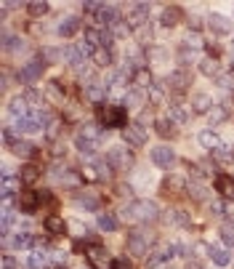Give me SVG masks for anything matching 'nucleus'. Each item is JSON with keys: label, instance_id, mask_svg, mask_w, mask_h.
I'll return each mask as SVG.
<instances>
[{"label": "nucleus", "instance_id": "f257e3e1", "mask_svg": "<svg viewBox=\"0 0 234 269\" xmlns=\"http://www.w3.org/2000/svg\"><path fill=\"white\" fill-rule=\"evenodd\" d=\"M160 216V208L152 200H136L128 208H123V219L128 221H155Z\"/></svg>", "mask_w": 234, "mask_h": 269}, {"label": "nucleus", "instance_id": "f03ea898", "mask_svg": "<svg viewBox=\"0 0 234 269\" xmlns=\"http://www.w3.org/2000/svg\"><path fill=\"white\" fill-rule=\"evenodd\" d=\"M155 243V234L152 232H144V230H136L128 234V250L136 256H144L149 250V245Z\"/></svg>", "mask_w": 234, "mask_h": 269}, {"label": "nucleus", "instance_id": "7ed1b4c3", "mask_svg": "<svg viewBox=\"0 0 234 269\" xmlns=\"http://www.w3.org/2000/svg\"><path fill=\"white\" fill-rule=\"evenodd\" d=\"M99 120H101L104 128H120V125L125 123V110H123V107H115V104L101 107V110H99Z\"/></svg>", "mask_w": 234, "mask_h": 269}, {"label": "nucleus", "instance_id": "20e7f679", "mask_svg": "<svg viewBox=\"0 0 234 269\" xmlns=\"http://www.w3.org/2000/svg\"><path fill=\"white\" fill-rule=\"evenodd\" d=\"M107 160H109L117 171H125V168H130V165H133V154L125 150V147H112L109 154H107Z\"/></svg>", "mask_w": 234, "mask_h": 269}, {"label": "nucleus", "instance_id": "39448f33", "mask_svg": "<svg viewBox=\"0 0 234 269\" xmlns=\"http://www.w3.org/2000/svg\"><path fill=\"white\" fill-rule=\"evenodd\" d=\"M85 256H88V264L93 269H107V267H109V253H107L101 245H88Z\"/></svg>", "mask_w": 234, "mask_h": 269}, {"label": "nucleus", "instance_id": "423d86ee", "mask_svg": "<svg viewBox=\"0 0 234 269\" xmlns=\"http://www.w3.org/2000/svg\"><path fill=\"white\" fill-rule=\"evenodd\" d=\"M40 72H43V61L32 59V61H27V64L19 70V80H21V83H35V80L40 77Z\"/></svg>", "mask_w": 234, "mask_h": 269}, {"label": "nucleus", "instance_id": "0eeeda50", "mask_svg": "<svg viewBox=\"0 0 234 269\" xmlns=\"http://www.w3.org/2000/svg\"><path fill=\"white\" fill-rule=\"evenodd\" d=\"M152 160H155L160 168H168V165L176 163V152L170 150L168 144H160V147H155V150H152Z\"/></svg>", "mask_w": 234, "mask_h": 269}, {"label": "nucleus", "instance_id": "6e6552de", "mask_svg": "<svg viewBox=\"0 0 234 269\" xmlns=\"http://www.w3.org/2000/svg\"><path fill=\"white\" fill-rule=\"evenodd\" d=\"M123 141L130 147H144L146 144V134L139 128V125H130V128H123Z\"/></svg>", "mask_w": 234, "mask_h": 269}, {"label": "nucleus", "instance_id": "1a4fd4ad", "mask_svg": "<svg viewBox=\"0 0 234 269\" xmlns=\"http://www.w3.org/2000/svg\"><path fill=\"white\" fill-rule=\"evenodd\" d=\"M208 27L216 32V35H226V32H232V21L226 19V16H221V14H210L208 16Z\"/></svg>", "mask_w": 234, "mask_h": 269}, {"label": "nucleus", "instance_id": "9d476101", "mask_svg": "<svg viewBox=\"0 0 234 269\" xmlns=\"http://www.w3.org/2000/svg\"><path fill=\"white\" fill-rule=\"evenodd\" d=\"M37 203H40V192H32V190L19 192V208L24 211V213H32V211L37 208Z\"/></svg>", "mask_w": 234, "mask_h": 269}, {"label": "nucleus", "instance_id": "9b49d317", "mask_svg": "<svg viewBox=\"0 0 234 269\" xmlns=\"http://www.w3.org/2000/svg\"><path fill=\"white\" fill-rule=\"evenodd\" d=\"M83 91H85V96L93 99V101H99V99H104V96H107V85L96 83V80H88V83L83 85Z\"/></svg>", "mask_w": 234, "mask_h": 269}, {"label": "nucleus", "instance_id": "f8f14e48", "mask_svg": "<svg viewBox=\"0 0 234 269\" xmlns=\"http://www.w3.org/2000/svg\"><path fill=\"white\" fill-rule=\"evenodd\" d=\"M216 190L221 192V197L234 200V179L232 176H218V179H216Z\"/></svg>", "mask_w": 234, "mask_h": 269}, {"label": "nucleus", "instance_id": "ddd939ff", "mask_svg": "<svg viewBox=\"0 0 234 269\" xmlns=\"http://www.w3.org/2000/svg\"><path fill=\"white\" fill-rule=\"evenodd\" d=\"M77 30H80V19H77V16H67V19L59 24V35L61 38H72Z\"/></svg>", "mask_w": 234, "mask_h": 269}, {"label": "nucleus", "instance_id": "4468645a", "mask_svg": "<svg viewBox=\"0 0 234 269\" xmlns=\"http://www.w3.org/2000/svg\"><path fill=\"white\" fill-rule=\"evenodd\" d=\"M173 253H176V250H173V245H170V248L157 250V253H152L149 259H146V267H149V269H155V267H160V264H162V261H168Z\"/></svg>", "mask_w": 234, "mask_h": 269}, {"label": "nucleus", "instance_id": "2eb2a0df", "mask_svg": "<svg viewBox=\"0 0 234 269\" xmlns=\"http://www.w3.org/2000/svg\"><path fill=\"white\" fill-rule=\"evenodd\" d=\"M210 259H213L216 261V264H218V267H226V264H229V261H232V256H229V250H224V248H221V245H210Z\"/></svg>", "mask_w": 234, "mask_h": 269}, {"label": "nucleus", "instance_id": "dca6fc26", "mask_svg": "<svg viewBox=\"0 0 234 269\" xmlns=\"http://www.w3.org/2000/svg\"><path fill=\"white\" fill-rule=\"evenodd\" d=\"M199 144H202V147H208V150H213V152L224 147V144H221V139L213 134V131H202V134H199Z\"/></svg>", "mask_w": 234, "mask_h": 269}, {"label": "nucleus", "instance_id": "f3484780", "mask_svg": "<svg viewBox=\"0 0 234 269\" xmlns=\"http://www.w3.org/2000/svg\"><path fill=\"white\" fill-rule=\"evenodd\" d=\"M45 230H48L51 234H64L67 232V221L59 219V216H48V219H45Z\"/></svg>", "mask_w": 234, "mask_h": 269}, {"label": "nucleus", "instance_id": "a211bd4d", "mask_svg": "<svg viewBox=\"0 0 234 269\" xmlns=\"http://www.w3.org/2000/svg\"><path fill=\"white\" fill-rule=\"evenodd\" d=\"M146 16H149V5H136V8L130 11V24H133V27H144Z\"/></svg>", "mask_w": 234, "mask_h": 269}, {"label": "nucleus", "instance_id": "6ab92c4d", "mask_svg": "<svg viewBox=\"0 0 234 269\" xmlns=\"http://www.w3.org/2000/svg\"><path fill=\"white\" fill-rule=\"evenodd\" d=\"M168 85L173 91H184L189 85V75L186 72H173V75H168Z\"/></svg>", "mask_w": 234, "mask_h": 269}, {"label": "nucleus", "instance_id": "aec40b11", "mask_svg": "<svg viewBox=\"0 0 234 269\" xmlns=\"http://www.w3.org/2000/svg\"><path fill=\"white\" fill-rule=\"evenodd\" d=\"M192 107H195L197 112H210V110H213V101H210L208 94H195V99H192Z\"/></svg>", "mask_w": 234, "mask_h": 269}, {"label": "nucleus", "instance_id": "412c9836", "mask_svg": "<svg viewBox=\"0 0 234 269\" xmlns=\"http://www.w3.org/2000/svg\"><path fill=\"white\" fill-rule=\"evenodd\" d=\"M77 205H83V208H99V194H93V192H80L77 194Z\"/></svg>", "mask_w": 234, "mask_h": 269}, {"label": "nucleus", "instance_id": "4be33fe9", "mask_svg": "<svg viewBox=\"0 0 234 269\" xmlns=\"http://www.w3.org/2000/svg\"><path fill=\"white\" fill-rule=\"evenodd\" d=\"M181 19V11L179 8H165L162 11V27H176Z\"/></svg>", "mask_w": 234, "mask_h": 269}, {"label": "nucleus", "instance_id": "5701e85b", "mask_svg": "<svg viewBox=\"0 0 234 269\" xmlns=\"http://www.w3.org/2000/svg\"><path fill=\"white\" fill-rule=\"evenodd\" d=\"M99 230L115 232V230H117V219H115L112 213H99Z\"/></svg>", "mask_w": 234, "mask_h": 269}, {"label": "nucleus", "instance_id": "b1692460", "mask_svg": "<svg viewBox=\"0 0 234 269\" xmlns=\"http://www.w3.org/2000/svg\"><path fill=\"white\" fill-rule=\"evenodd\" d=\"M37 176H40V171L35 168V165H24V168H21V173H19V179L24 181V184H35Z\"/></svg>", "mask_w": 234, "mask_h": 269}, {"label": "nucleus", "instance_id": "393cba45", "mask_svg": "<svg viewBox=\"0 0 234 269\" xmlns=\"http://www.w3.org/2000/svg\"><path fill=\"white\" fill-rule=\"evenodd\" d=\"M186 190V184H184V181H181L179 179V176H170V179L168 181H165V194H179V192H184Z\"/></svg>", "mask_w": 234, "mask_h": 269}, {"label": "nucleus", "instance_id": "a878e982", "mask_svg": "<svg viewBox=\"0 0 234 269\" xmlns=\"http://www.w3.org/2000/svg\"><path fill=\"white\" fill-rule=\"evenodd\" d=\"M32 243H35V240H32V234H30V232H19V234L14 237V248H16V250H24V248H30Z\"/></svg>", "mask_w": 234, "mask_h": 269}, {"label": "nucleus", "instance_id": "bb28decb", "mask_svg": "<svg viewBox=\"0 0 234 269\" xmlns=\"http://www.w3.org/2000/svg\"><path fill=\"white\" fill-rule=\"evenodd\" d=\"M133 85L139 91H146L149 88V75H146V70H136L133 72Z\"/></svg>", "mask_w": 234, "mask_h": 269}, {"label": "nucleus", "instance_id": "cd10ccee", "mask_svg": "<svg viewBox=\"0 0 234 269\" xmlns=\"http://www.w3.org/2000/svg\"><path fill=\"white\" fill-rule=\"evenodd\" d=\"M170 117H173L176 123H186V120H189V112H186V107L176 104V107H170Z\"/></svg>", "mask_w": 234, "mask_h": 269}, {"label": "nucleus", "instance_id": "c85d7f7f", "mask_svg": "<svg viewBox=\"0 0 234 269\" xmlns=\"http://www.w3.org/2000/svg\"><path fill=\"white\" fill-rule=\"evenodd\" d=\"M14 152L21 154V157H30V154L35 152V147H32L30 141H14Z\"/></svg>", "mask_w": 234, "mask_h": 269}, {"label": "nucleus", "instance_id": "c756f323", "mask_svg": "<svg viewBox=\"0 0 234 269\" xmlns=\"http://www.w3.org/2000/svg\"><path fill=\"white\" fill-rule=\"evenodd\" d=\"M199 70H202V75H218V61L216 59H202Z\"/></svg>", "mask_w": 234, "mask_h": 269}, {"label": "nucleus", "instance_id": "7c9ffc66", "mask_svg": "<svg viewBox=\"0 0 234 269\" xmlns=\"http://www.w3.org/2000/svg\"><path fill=\"white\" fill-rule=\"evenodd\" d=\"M43 264H45V253H43V250H35V253L27 259V267H30V269H40Z\"/></svg>", "mask_w": 234, "mask_h": 269}, {"label": "nucleus", "instance_id": "2f4dec72", "mask_svg": "<svg viewBox=\"0 0 234 269\" xmlns=\"http://www.w3.org/2000/svg\"><path fill=\"white\" fill-rule=\"evenodd\" d=\"M208 117H210V123H221V120H226V104L213 107V110L208 112Z\"/></svg>", "mask_w": 234, "mask_h": 269}, {"label": "nucleus", "instance_id": "473e14b6", "mask_svg": "<svg viewBox=\"0 0 234 269\" xmlns=\"http://www.w3.org/2000/svg\"><path fill=\"white\" fill-rule=\"evenodd\" d=\"M213 157L218 160V163H232V160H234V150H226V147H221V150L213 152Z\"/></svg>", "mask_w": 234, "mask_h": 269}, {"label": "nucleus", "instance_id": "72a5a7b5", "mask_svg": "<svg viewBox=\"0 0 234 269\" xmlns=\"http://www.w3.org/2000/svg\"><path fill=\"white\" fill-rule=\"evenodd\" d=\"M16 187H19V181H14L11 176H3V197H5V200H8L11 194H14Z\"/></svg>", "mask_w": 234, "mask_h": 269}, {"label": "nucleus", "instance_id": "f704fd0d", "mask_svg": "<svg viewBox=\"0 0 234 269\" xmlns=\"http://www.w3.org/2000/svg\"><path fill=\"white\" fill-rule=\"evenodd\" d=\"M157 134L160 136H173V120H157Z\"/></svg>", "mask_w": 234, "mask_h": 269}, {"label": "nucleus", "instance_id": "c9c22d12", "mask_svg": "<svg viewBox=\"0 0 234 269\" xmlns=\"http://www.w3.org/2000/svg\"><path fill=\"white\" fill-rule=\"evenodd\" d=\"M96 61H99L101 67H109L112 64V54L107 48H99V51H96Z\"/></svg>", "mask_w": 234, "mask_h": 269}, {"label": "nucleus", "instance_id": "e433bc0d", "mask_svg": "<svg viewBox=\"0 0 234 269\" xmlns=\"http://www.w3.org/2000/svg\"><path fill=\"white\" fill-rule=\"evenodd\" d=\"M162 96H165V88H162V85H149V99L155 101V104H160V101H162Z\"/></svg>", "mask_w": 234, "mask_h": 269}, {"label": "nucleus", "instance_id": "4c0bfd02", "mask_svg": "<svg viewBox=\"0 0 234 269\" xmlns=\"http://www.w3.org/2000/svg\"><path fill=\"white\" fill-rule=\"evenodd\" d=\"M61 184H64V187H77L80 184V176L75 173V171H67L64 179H61Z\"/></svg>", "mask_w": 234, "mask_h": 269}, {"label": "nucleus", "instance_id": "58836bf2", "mask_svg": "<svg viewBox=\"0 0 234 269\" xmlns=\"http://www.w3.org/2000/svg\"><path fill=\"white\" fill-rule=\"evenodd\" d=\"M45 11H48V3H43V0H40V3H37V0H35V3H30V14L32 16H43Z\"/></svg>", "mask_w": 234, "mask_h": 269}, {"label": "nucleus", "instance_id": "ea45409f", "mask_svg": "<svg viewBox=\"0 0 234 269\" xmlns=\"http://www.w3.org/2000/svg\"><path fill=\"white\" fill-rule=\"evenodd\" d=\"M125 104H130V107H139V104H141V91L136 88V91H130V94H125Z\"/></svg>", "mask_w": 234, "mask_h": 269}, {"label": "nucleus", "instance_id": "a19ab883", "mask_svg": "<svg viewBox=\"0 0 234 269\" xmlns=\"http://www.w3.org/2000/svg\"><path fill=\"white\" fill-rule=\"evenodd\" d=\"M85 40H88V45H90V48H96V45H101V32L88 30V32H85Z\"/></svg>", "mask_w": 234, "mask_h": 269}, {"label": "nucleus", "instance_id": "79ce46f5", "mask_svg": "<svg viewBox=\"0 0 234 269\" xmlns=\"http://www.w3.org/2000/svg\"><path fill=\"white\" fill-rule=\"evenodd\" d=\"M186 192H189L195 200H202L205 197V187L202 184H189V187H186Z\"/></svg>", "mask_w": 234, "mask_h": 269}, {"label": "nucleus", "instance_id": "37998d69", "mask_svg": "<svg viewBox=\"0 0 234 269\" xmlns=\"http://www.w3.org/2000/svg\"><path fill=\"white\" fill-rule=\"evenodd\" d=\"M224 243H234V224H224Z\"/></svg>", "mask_w": 234, "mask_h": 269}, {"label": "nucleus", "instance_id": "c03bdc74", "mask_svg": "<svg viewBox=\"0 0 234 269\" xmlns=\"http://www.w3.org/2000/svg\"><path fill=\"white\" fill-rule=\"evenodd\" d=\"M186 59H197V54H195V48H189V45H184V48H181V61H186Z\"/></svg>", "mask_w": 234, "mask_h": 269}, {"label": "nucleus", "instance_id": "a18cd8bd", "mask_svg": "<svg viewBox=\"0 0 234 269\" xmlns=\"http://www.w3.org/2000/svg\"><path fill=\"white\" fill-rule=\"evenodd\" d=\"M115 267H117V269H133V264H130V259H125V256H120V259H115Z\"/></svg>", "mask_w": 234, "mask_h": 269}, {"label": "nucleus", "instance_id": "49530a36", "mask_svg": "<svg viewBox=\"0 0 234 269\" xmlns=\"http://www.w3.org/2000/svg\"><path fill=\"white\" fill-rule=\"evenodd\" d=\"M101 45H104V48L112 45V32L109 30H101Z\"/></svg>", "mask_w": 234, "mask_h": 269}, {"label": "nucleus", "instance_id": "de8ad7c7", "mask_svg": "<svg viewBox=\"0 0 234 269\" xmlns=\"http://www.w3.org/2000/svg\"><path fill=\"white\" fill-rule=\"evenodd\" d=\"M218 85H221V88H232V85H234V75H232V77H229V75L218 77Z\"/></svg>", "mask_w": 234, "mask_h": 269}, {"label": "nucleus", "instance_id": "09e8293b", "mask_svg": "<svg viewBox=\"0 0 234 269\" xmlns=\"http://www.w3.org/2000/svg\"><path fill=\"white\" fill-rule=\"evenodd\" d=\"M3 269H16V264H14V259H11V256H3Z\"/></svg>", "mask_w": 234, "mask_h": 269}, {"label": "nucleus", "instance_id": "8fccbe9b", "mask_svg": "<svg viewBox=\"0 0 234 269\" xmlns=\"http://www.w3.org/2000/svg\"><path fill=\"white\" fill-rule=\"evenodd\" d=\"M186 269H202V264H199V261H189V264H186Z\"/></svg>", "mask_w": 234, "mask_h": 269}, {"label": "nucleus", "instance_id": "3c124183", "mask_svg": "<svg viewBox=\"0 0 234 269\" xmlns=\"http://www.w3.org/2000/svg\"><path fill=\"white\" fill-rule=\"evenodd\" d=\"M48 269H64V267H59V264H54V267H48Z\"/></svg>", "mask_w": 234, "mask_h": 269}, {"label": "nucleus", "instance_id": "603ef678", "mask_svg": "<svg viewBox=\"0 0 234 269\" xmlns=\"http://www.w3.org/2000/svg\"><path fill=\"white\" fill-rule=\"evenodd\" d=\"M232 45H234V40H232Z\"/></svg>", "mask_w": 234, "mask_h": 269}]
</instances>
